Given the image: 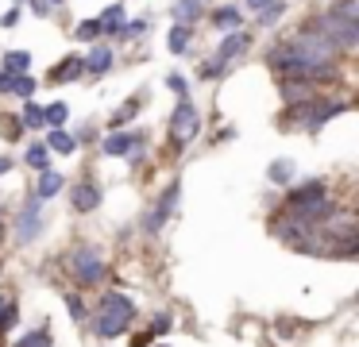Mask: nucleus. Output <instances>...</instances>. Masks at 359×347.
<instances>
[{"label": "nucleus", "mask_w": 359, "mask_h": 347, "mask_svg": "<svg viewBox=\"0 0 359 347\" xmlns=\"http://www.w3.org/2000/svg\"><path fill=\"white\" fill-rule=\"evenodd\" d=\"M286 212L297 216V220H305V224L328 220V216H332V205H328V185L313 177V182H302L297 189H290Z\"/></svg>", "instance_id": "f257e3e1"}, {"label": "nucleus", "mask_w": 359, "mask_h": 347, "mask_svg": "<svg viewBox=\"0 0 359 347\" xmlns=\"http://www.w3.org/2000/svg\"><path fill=\"white\" fill-rule=\"evenodd\" d=\"M135 320V301L128 293H104L101 305H97V316H93V328L101 339H116L128 332V324Z\"/></svg>", "instance_id": "f03ea898"}, {"label": "nucleus", "mask_w": 359, "mask_h": 347, "mask_svg": "<svg viewBox=\"0 0 359 347\" xmlns=\"http://www.w3.org/2000/svg\"><path fill=\"white\" fill-rule=\"evenodd\" d=\"M309 27L317 31L320 39H328V43L336 46V54L355 50V46H359V23H355V20H344V15H336V12L317 15V20L309 23Z\"/></svg>", "instance_id": "7ed1b4c3"}, {"label": "nucleus", "mask_w": 359, "mask_h": 347, "mask_svg": "<svg viewBox=\"0 0 359 347\" xmlns=\"http://www.w3.org/2000/svg\"><path fill=\"white\" fill-rule=\"evenodd\" d=\"M340 112H348V100H302V104H294L286 116H294V123L297 128H305V131H320L332 116H340Z\"/></svg>", "instance_id": "20e7f679"}, {"label": "nucleus", "mask_w": 359, "mask_h": 347, "mask_svg": "<svg viewBox=\"0 0 359 347\" xmlns=\"http://www.w3.org/2000/svg\"><path fill=\"white\" fill-rule=\"evenodd\" d=\"M66 270H70V278L86 290V285H97L104 278V259H101L97 247L81 243V247H74V251L66 254Z\"/></svg>", "instance_id": "39448f33"}, {"label": "nucleus", "mask_w": 359, "mask_h": 347, "mask_svg": "<svg viewBox=\"0 0 359 347\" xmlns=\"http://www.w3.org/2000/svg\"><path fill=\"white\" fill-rule=\"evenodd\" d=\"M197 131H201V112L194 108V100L182 97L178 108H174V116H170V143H174V151H182L186 143H194Z\"/></svg>", "instance_id": "423d86ee"}, {"label": "nucleus", "mask_w": 359, "mask_h": 347, "mask_svg": "<svg viewBox=\"0 0 359 347\" xmlns=\"http://www.w3.org/2000/svg\"><path fill=\"white\" fill-rule=\"evenodd\" d=\"M290 46H294V54H297L302 62H332V58H336V46L328 43V39H320L313 27L297 31V35L290 39Z\"/></svg>", "instance_id": "0eeeda50"}, {"label": "nucleus", "mask_w": 359, "mask_h": 347, "mask_svg": "<svg viewBox=\"0 0 359 347\" xmlns=\"http://www.w3.org/2000/svg\"><path fill=\"white\" fill-rule=\"evenodd\" d=\"M39 231H43V200L35 197V200H27L16 216V239L20 243H35Z\"/></svg>", "instance_id": "6e6552de"}, {"label": "nucleus", "mask_w": 359, "mask_h": 347, "mask_svg": "<svg viewBox=\"0 0 359 347\" xmlns=\"http://www.w3.org/2000/svg\"><path fill=\"white\" fill-rule=\"evenodd\" d=\"M178 197H182V185L178 182H170L163 189V197H158V205H155V212H147V220H143V228L147 231H158L166 224V216H174V208H178Z\"/></svg>", "instance_id": "1a4fd4ad"}, {"label": "nucleus", "mask_w": 359, "mask_h": 347, "mask_svg": "<svg viewBox=\"0 0 359 347\" xmlns=\"http://www.w3.org/2000/svg\"><path fill=\"white\" fill-rule=\"evenodd\" d=\"M135 143H147V131H112V135L101 143V151L109 154V158H124Z\"/></svg>", "instance_id": "9d476101"}, {"label": "nucleus", "mask_w": 359, "mask_h": 347, "mask_svg": "<svg viewBox=\"0 0 359 347\" xmlns=\"http://www.w3.org/2000/svg\"><path fill=\"white\" fill-rule=\"evenodd\" d=\"M101 197L104 193H101L97 182H78L70 189V205L78 208V212H97V208H101Z\"/></svg>", "instance_id": "9b49d317"}, {"label": "nucleus", "mask_w": 359, "mask_h": 347, "mask_svg": "<svg viewBox=\"0 0 359 347\" xmlns=\"http://www.w3.org/2000/svg\"><path fill=\"white\" fill-rule=\"evenodd\" d=\"M81 74H86V66H81V54H70V58H62L58 66L47 69V81L66 85V81H74V77H81Z\"/></svg>", "instance_id": "f8f14e48"}, {"label": "nucleus", "mask_w": 359, "mask_h": 347, "mask_svg": "<svg viewBox=\"0 0 359 347\" xmlns=\"http://www.w3.org/2000/svg\"><path fill=\"white\" fill-rule=\"evenodd\" d=\"M243 50H248V35H243V31H224V43H220L217 58L228 66V62H232V58H240Z\"/></svg>", "instance_id": "ddd939ff"}, {"label": "nucleus", "mask_w": 359, "mask_h": 347, "mask_svg": "<svg viewBox=\"0 0 359 347\" xmlns=\"http://www.w3.org/2000/svg\"><path fill=\"white\" fill-rule=\"evenodd\" d=\"M81 66H86V74H97V77L109 74V69H112V50H109V46H93V50L81 58Z\"/></svg>", "instance_id": "4468645a"}, {"label": "nucleus", "mask_w": 359, "mask_h": 347, "mask_svg": "<svg viewBox=\"0 0 359 347\" xmlns=\"http://www.w3.org/2000/svg\"><path fill=\"white\" fill-rule=\"evenodd\" d=\"M282 97L290 104H302V100L313 97V81H297V77H282Z\"/></svg>", "instance_id": "2eb2a0df"}, {"label": "nucleus", "mask_w": 359, "mask_h": 347, "mask_svg": "<svg viewBox=\"0 0 359 347\" xmlns=\"http://www.w3.org/2000/svg\"><path fill=\"white\" fill-rule=\"evenodd\" d=\"M240 23H243V15H240V8H236V4H224V8L212 12V27H217V31H240Z\"/></svg>", "instance_id": "dca6fc26"}, {"label": "nucleus", "mask_w": 359, "mask_h": 347, "mask_svg": "<svg viewBox=\"0 0 359 347\" xmlns=\"http://www.w3.org/2000/svg\"><path fill=\"white\" fill-rule=\"evenodd\" d=\"M62 185H66V177L58 174V170H43V174H39V189H35V197L47 200V197H55V193H62Z\"/></svg>", "instance_id": "f3484780"}, {"label": "nucleus", "mask_w": 359, "mask_h": 347, "mask_svg": "<svg viewBox=\"0 0 359 347\" xmlns=\"http://www.w3.org/2000/svg\"><path fill=\"white\" fill-rule=\"evenodd\" d=\"M140 104H143L140 93H135V97H128L124 104H120L116 112L109 116V123H112V128H124V123H132V120H135V112H140Z\"/></svg>", "instance_id": "a211bd4d"}, {"label": "nucleus", "mask_w": 359, "mask_h": 347, "mask_svg": "<svg viewBox=\"0 0 359 347\" xmlns=\"http://www.w3.org/2000/svg\"><path fill=\"white\" fill-rule=\"evenodd\" d=\"M205 12V0H174V23H194Z\"/></svg>", "instance_id": "6ab92c4d"}, {"label": "nucleus", "mask_w": 359, "mask_h": 347, "mask_svg": "<svg viewBox=\"0 0 359 347\" xmlns=\"http://www.w3.org/2000/svg\"><path fill=\"white\" fill-rule=\"evenodd\" d=\"M189 39H194L189 23H174V27L166 31V46H170V54H182V50L189 46Z\"/></svg>", "instance_id": "aec40b11"}, {"label": "nucleus", "mask_w": 359, "mask_h": 347, "mask_svg": "<svg viewBox=\"0 0 359 347\" xmlns=\"http://www.w3.org/2000/svg\"><path fill=\"white\" fill-rule=\"evenodd\" d=\"M266 177H271L274 185H290L297 177V166L290 158H278V162H271V170H266Z\"/></svg>", "instance_id": "412c9836"}, {"label": "nucleus", "mask_w": 359, "mask_h": 347, "mask_svg": "<svg viewBox=\"0 0 359 347\" xmlns=\"http://www.w3.org/2000/svg\"><path fill=\"white\" fill-rule=\"evenodd\" d=\"M4 93H16V97H32V93H35V77L32 74H27V69H24V74H8V85H4Z\"/></svg>", "instance_id": "4be33fe9"}, {"label": "nucleus", "mask_w": 359, "mask_h": 347, "mask_svg": "<svg viewBox=\"0 0 359 347\" xmlns=\"http://www.w3.org/2000/svg\"><path fill=\"white\" fill-rule=\"evenodd\" d=\"M97 23H101V35H116V31L124 27V8H120V4L104 8V15Z\"/></svg>", "instance_id": "5701e85b"}, {"label": "nucleus", "mask_w": 359, "mask_h": 347, "mask_svg": "<svg viewBox=\"0 0 359 347\" xmlns=\"http://www.w3.org/2000/svg\"><path fill=\"white\" fill-rule=\"evenodd\" d=\"M27 66H32V54H27V50H8L0 69H4V74H24Z\"/></svg>", "instance_id": "b1692460"}, {"label": "nucleus", "mask_w": 359, "mask_h": 347, "mask_svg": "<svg viewBox=\"0 0 359 347\" xmlns=\"http://www.w3.org/2000/svg\"><path fill=\"white\" fill-rule=\"evenodd\" d=\"M16 347H55V343H50L47 328H35V332H24V336L16 339Z\"/></svg>", "instance_id": "393cba45"}, {"label": "nucleus", "mask_w": 359, "mask_h": 347, "mask_svg": "<svg viewBox=\"0 0 359 347\" xmlns=\"http://www.w3.org/2000/svg\"><path fill=\"white\" fill-rule=\"evenodd\" d=\"M66 313H70L74 324H86L89 308H86V301H81V293H66Z\"/></svg>", "instance_id": "a878e982"}, {"label": "nucleus", "mask_w": 359, "mask_h": 347, "mask_svg": "<svg viewBox=\"0 0 359 347\" xmlns=\"http://www.w3.org/2000/svg\"><path fill=\"white\" fill-rule=\"evenodd\" d=\"M66 116H70V108H66L62 100H55V104H47V108H43V123H50V128H62V123H66Z\"/></svg>", "instance_id": "bb28decb"}, {"label": "nucleus", "mask_w": 359, "mask_h": 347, "mask_svg": "<svg viewBox=\"0 0 359 347\" xmlns=\"http://www.w3.org/2000/svg\"><path fill=\"white\" fill-rule=\"evenodd\" d=\"M47 151H58V154H74V135H66V131H50L47 139Z\"/></svg>", "instance_id": "cd10ccee"}, {"label": "nucleus", "mask_w": 359, "mask_h": 347, "mask_svg": "<svg viewBox=\"0 0 359 347\" xmlns=\"http://www.w3.org/2000/svg\"><path fill=\"white\" fill-rule=\"evenodd\" d=\"M20 116H24V120H20L24 128H43V108L35 104L32 97H27V104H24V112H20Z\"/></svg>", "instance_id": "c85d7f7f"}, {"label": "nucleus", "mask_w": 359, "mask_h": 347, "mask_svg": "<svg viewBox=\"0 0 359 347\" xmlns=\"http://www.w3.org/2000/svg\"><path fill=\"white\" fill-rule=\"evenodd\" d=\"M47 158H50L47 143H35V147H27V166H35V170H47Z\"/></svg>", "instance_id": "c756f323"}, {"label": "nucleus", "mask_w": 359, "mask_h": 347, "mask_svg": "<svg viewBox=\"0 0 359 347\" xmlns=\"http://www.w3.org/2000/svg\"><path fill=\"white\" fill-rule=\"evenodd\" d=\"M74 35H78L81 43H93V39H101V23H97V20H81L78 27H74Z\"/></svg>", "instance_id": "7c9ffc66"}, {"label": "nucleus", "mask_w": 359, "mask_h": 347, "mask_svg": "<svg viewBox=\"0 0 359 347\" xmlns=\"http://www.w3.org/2000/svg\"><path fill=\"white\" fill-rule=\"evenodd\" d=\"M282 12H286V4H282V0H274V4H266V8H259V27H271V23L278 20Z\"/></svg>", "instance_id": "2f4dec72"}, {"label": "nucleus", "mask_w": 359, "mask_h": 347, "mask_svg": "<svg viewBox=\"0 0 359 347\" xmlns=\"http://www.w3.org/2000/svg\"><path fill=\"white\" fill-rule=\"evenodd\" d=\"M336 15H344V20H355L359 23V0H340V4L332 8Z\"/></svg>", "instance_id": "473e14b6"}, {"label": "nucleus", "mask_w": 359, "mask_h": 347, "mask_svg": "<svg viewBox=\"0 0 359 347\" xmlns=\"http://www.w3.org/2000/svg\"><path fill=\"white\" fill-rule=\"evenodd\" d=\"M143 31H147V20H124V27H120L116 35L132 39V35H143Z\"/></svg>", "instance_id": "72a5a7b5"}, {"label": "nucleus", "mask_w": 359, "mask_h": 347, "mask_svg": "<svg viewBox=\"0 0 359 347\" xmlns=\"http://www.w3.org/2000/svg\"><path fill=\"white\" fill-rule=\"evenodd\" d=\"M201 77H217V74H224V62L220 58H209V62H201V69H197Z\"/></svg>", "instance_id": "f704fd0d"}, {"label": "nucleus", "mask_w": 359, "mask_h": 347, "mask_svg": "<svg viewBox=\"0 0 359 347\" xmlns=\"http://www.w3.org/2000/svg\"><path fill=\"white\" fill-rule=\"evenodd\" d=\"M163 332H170V316L158 313L155 320H151V336H163Z\"/></svg>", "instance_id": "c9c22d12"}, {"label": "nucleus", "mask_w": 359, "mask_h": 347, "mask_svg": "<svg viewBox=\"0 0 359 347\" xmlns=\"http://www.w3.org/2000/svg\"><path fill=\"white\" fill-rule=\"evenodd\" d=\"M166 89L178 93V97H186V77H182V74H170V77H166Z\"/></svg>", "instance_id": "e433bc0d"}, {"label": "nucleus", "mask_w": 359, "mask_h": 347, "mask_svg": "<svg viewBox=\"0 0 359 347\" xmlns=\"http://www.w3.org/2000/svg\"><path fill=\"white\" fill-rule=\"evenodd\" d=\"M12 324H16V305H12V301H8V308L0 313V332H8Z\"/></svg>", "instance_id": "4c0bfd02"}, {"label": "nucleus", "mask_w": 359, "mask_h": 347, "mask_svg": "<svg viewBox=\"0 0 359 347\" xmlns=\"http://www.w3.org/2000/svg\"><path fill=\"white\" fill-rule=\"evenodd\" d=\"M0 131H4L8 139H16L20 131H24V123H16V120H0Z\"/></svg>", "instance_id": "58836bf2"}, {"label": "nucleus", "mask_w": 359, "mask_h": 347, "mask_svg": "<svg viewBox=\"0 0 359 347\" xmlns=\"http://www.w3.org/2000/svg\"><path fill=\"white\" fill-rule=\"evenodd\" d=\"M16 23H20V4L4 12V20H0V27H16Z\"/></svg>", "instance_id": "ea45409f"}, {"label": "nucleus", "mask_w": 359, "mask_h": 347, "mask_svg": "<svg viewBox=\"0 0 359 347\" xmlns=\"http://www.w3.org/2000/svg\"><path fill=\"white\" fill-rule=\"evenodd\" d=\"M50 8H55L50 0H32V12L35 15H50Z\"/></svg>", "instance_id": "a19ab883"}, {"label": "nucleus", "mask_w": 359, "mask_h": 347, "mask_svg": "<svg viewBox=\"0 0 359 347\" xmlns=\"http://www.w3.org/2000/svg\"><path fill=\"white\" fill-rule=\"evenodd\" d=\"M151 339H155V336H151V332H143V336L132 339V347H151Z\"/></svg>", "instance_id": "79ce46f5"}, {"label": "nucleus", "mask_w": 359, "mask_h": 347, "mask_svg": "<svg viewBox=\"0 0 359 347\" xmlns=\"http://www.w3.org/2000/svg\"><path fill=\"white\" fill-rule=\"evenodd\" d=\"M243 4H248V8H255V12H259V8H266V4H274V0H243Z\"/></svg>", "instance_id": "37998d69"}, {"label": "nucleus", "mask_w": 359, "mask_h": 347, "mask_svg": "<svg viewBox=\"0 0 359 347\" xmlns=\"http://www.w3.org/2000/svg\"><path fill=\"white\" fill-rule=\"evenodd\" d=\"M12 170V158H0V174H8Z\"/></svg>", "instance_id": "c03bdc74"}, {"label": "nucleus", "mask_w": 359, "mask_h": 347, "mask_svg": "<svg viewBox=\"0 0 359 347\" xmlns=\"http://www.w3.org/2000/svg\"><path fill=\"white\" fill-rule=\"evenodd\" d=\"M4 85H8V74H4V69H0V93H4Z\"/></svg>", "instance_id": "a18cd8bd"}, {"label": "nucleus", "mask_w": 359, "mask_h": 347, "mask_svg": "<svg viewBox=\"0 0 359 347\" xmlns=\"http://www.w3.org/2000/svg\"><path fill=\"white\" fill-rule=\"evenodd\" d=\"M4 308H8V297H0V313H4Z\"/></svg>", "instance_id": "49530a36"}, {"label": "nucleus", "mask_w": 359, "mask_h": 347, "mask_svg": "<svg viewBox=\"0 0 359 347\" xmlns=\"http://www.w3.org/2000/svg\"><path fill=\"white\" fill-rule=\"evenodd\" d=\"M50 4H62V0H50Z\"/></svg>", "instance_id": "de8ad7c7"}, {"label": "nucleus", "mask_w": 359, "mask_h": 347, "mask_svg": "<svg viewBox=\"0 0 359 347\" xmlns=\"http://www.w3.org/2000/svg\"><path fill=\"white\" fill-rule=\"evenodd\" d=\"M163 347H166V343H163Z\"/></svg>", "instance_id": "09e8293b"}]
</instances>
